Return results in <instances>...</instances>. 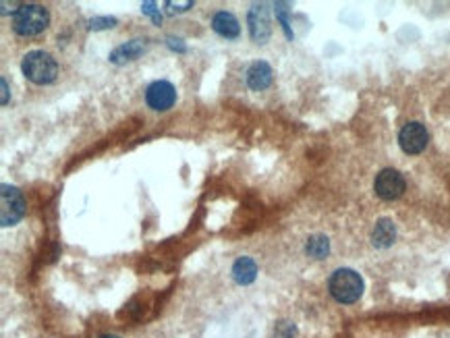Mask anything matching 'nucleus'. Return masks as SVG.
Returning a JSON list of instances; mask_svg holds the SVG:
<instances>
[{
    "instance_id": "9b49d317",
    "label": "nucleus",
    "mask_w": 450,
    "mask_h": 338,
    "mask_svg": "<svg viewBox=\"0 0 450 338\" xmlns=\"http://www.w3.org/2000/svg\"><path fill=\"white\" fill-rule=\"evenodd\" d=\"M212 29L226 40H237L241 35V26H238L237 17L233 13H226V11H220V13L214 15Z\"/></svg>"
},
{
    "instance_id": "39448f33",
    "label": "nucleus",
    "mask_w": 450,
    "mask_h": 338,
    "mask_svg": "<svg viewBox=\"0 0 450 338\" xmlns=\"http://www.w3.org/2000/svg\"><path fill=\"white\" fill-rule=\"evenodd\" d=\"M405 187H407L405 176L395 169L380 170V174L375 176V183H373L375 196L380 199H386V201L400 198L405 193Z\"/></svg>"
},
{
    "instance_id": "1a4fd4ad",
    "label": "nucleus",
    "mask_w": 450,
    "mask_h": 338,
    "mask_svg": "<svg viewBox=\"0 0 450 338\" xmlns=\"http://www.w3.org/2000/svg\"><path fill=\"white\" fill-rule=\"evenodd\" d=\"M272 77H274V71H272V67H270L265 60H256V62L247 69V85H249L253 91H262L265 87H270Z\"/></svg>"
},
{
    "instance_id": "f3484780",
    "label": "nucleus",
    "mask_w": 450,
    "mask_h": 338,
    "mask_svg": "<svg viewBox=\"0 0 450 338\" xmlns=\"http://www.w3.org/2000/svg\"><path fill=\"white\" fill-rule=\"evenodd\" d=\"M116 26V19L114 17H94L87 21V28L94 29V31H100V29H108Z\"/></svg>"
},
{
    "instance_id": "9d476101",
    "label": "nucleus",
    "mask_w": 450,
    "mask_h": 338,
    "mask_svg": "<svg viewBox=\"0 0 450 338\" xmlns=\"http://www.w3.org/2000/svg\"><path fill=\"white\" fill-rule=\"evenodd\" d=\"M395 241H397V225H395L390 218H380L378 225L373 226L371 243H373L378 249H386V247H390Z\"/></svg>"
},
{
    "instance_id": "f03ea898",
    "label": "nucleus",
    "mask_w": 450,
    "mask_h": 338,
    "mask_svg": "<svg viewBox=\"0 0 450 338\" xmlns=\"http://www.w3.org/2000/svg\"><path fill=\"white\" fill-rule=\"evenodd\" d=\"M21 71L31 84L48 85L53 84L58 75V64L53 55L44 50H31L21 60Z\"/></svg>"
},
{
    "instance_id": "7ed1b4c3",
    "label": "nucleus",
    "mask_w": 450,
    "mask_h": 338,
    "mask_svg": "<svg viewBox=\"0 0 450 338\" xmlns=\"http://www.w3.org/2000/svg\"><path fill=\"white\" fill-rule=\"evenodd\" d=\"M48 23H50L48 9L42 4H33V2L21 4V9L13 15V29L17 35H23V38L46 31Z\"/></svg>"
},
{
    "instance_id": "aec40b11",
    "label": "nucleus",
    "mask_w": 450,
    "mask_h": 338,
    "mask_svg": "<svg viewBox=\"0 0 450 338\" xmlns=\"http://www.w3.org/2000/svg\"><path fill=\"white\" fill-rule=\"evenodd\" d=\"M166 44H168V48H172V50H179V52H185L187 46L183 44V40H175V38H168L166 40Z\"/></svg>"
},
{
    "instance_id": "f257e3e1",
    "label": "nucleus",
    "mask_w": 450,
    "mask_h": 338,
    "mask_svg": "<svg viewBox=\"0 0 450 338\" xmlns=\"http://www.w3.org/2000/svg\"><path fill=\"white\" fill-rule=\"evenodd\" d=\"M328 291L339 303L351 305L361 299V295L366 291V282L359 272H355L351 268H339L328 281Z\"/></svg>"
},
{
    "instance_id": "6ab92c4d",
    "label": "nucleus",
    "mask_w": 450,
    "mask_h": 338,
    "mask_svg": "<svg viewBox=\"0 0 450 338\" xmlns=\"http://www.w3.org/2000/svg\"><path fill=\"white\" fill-rule=\"evenodd\" d=\"M141 11H143L148 17H152V21H154L156 26L162 23V15H160V11L156 9V2H143V4H141Z\"/></svg>"
},
{
    "instance_id": "ddd939ff",
    "label": "nucleus",
    "mask_w": 450,
    "mask_h": 338,
    "mask_svg": "<svg viewBox=\"0 0 450 338\" xmlns=\"http://www.w3.org/2000/svg\"><path fill=\"white\" fill-rule=\"evenodd\" d=\"M233 278L241 286H247L258 278V264L251 257H238L233 266Z\"/></svg>"
},
{
    "instance_id": "f8f14e48",
    "label": "nucleus",
    "mask_w": 450,
    "mask_h": 338,
    "mask_svg": "<svg viewBox=\"0 0 450 338\" xmlns=\"http://www.w3.org/2000/svg\"><path fill=\"white\" fill-rule=\"evenodd\" d=\"M146 52V40L137 38V40H131V42H125L121 44L119 48H114L110 52V62L114 64H123V62H129V60H135Z\"/></svg>"
},
{
    "instance_id": "423d86ee",
    "label": "nucleus",
    "mask_w": 450,
    "mask_h": 338,
    "mask_svg": "<svg viewBox=\"0 0 450 338\" xmlns=\"http://www.w3.org/2000/svg\"><path fill=\"white\" fill-rule=\"evenodd\" d=\"M177 102V89L170 81H154V84L148 85L146 89V104L156 111V113H164V111H170Z\"/></svg>"
},
{
    "instance_id": "6e6552de",
    "label": "nucleus",
    "mask_w": 450,
    "mask_h": 338,
    "mask_svg": "<svg viewBox=\"0 0 450 338\" xmlns=\"http://www.w3.org/2000/svg\"><path fill=\"white\" fill-rule=\"evenodd\" d=\"M247 26H249V35L256 44H265L270 40L272 28H270V17H268V4L260 2L249 9Z\"/></svg>"
},
{
    "instance_id": "20e7f679",
    "label": "nucleus",
    "mask_w": 450,
    "mask_h": 338,
    "mask_svg": "<svg viewBox=\"0 0 450 338\" xmlns=\"http://www.w3.org/2000/svg\"><path fill=\"white\" fill-rule=\"evenodd\" d=\"M26 216V199L23 193L9 183L0 185V225L15 226Z\"/></svg>"
},
{
    "instance_id": "412c9836",
    "label": "nucleus",
    "mask_w": 450,
    "mask_h": 338,
    "mask_svg": "<svg viewBox=\"0 0 450 338\" xmlns=\"http://www.w3.org/2000/svg\"><path fill=\"white\" fill-rule=\"evenodd\" d=\"M0 87H2V106L9 104V84L6 79H0Z\"/></svg>"
},
{
    "instance_id": "0eeeda50",
    "label": "nucleus",
    "mask_w": 450,
    "mask_h": 338,
    "mask_svg": "<svg viewBox=\"0 0 450 338\" xmlns=\"http://www.w3.org/2000/svg\"><path fill=\"white\" fill-rule=\"evenodd\" d=\"M427 141H429V133L422 123H407L398 135V143H400L402 152L411 154V156L422 154L427 147Z\"/></svg>"
},
{
    "instance_id": "dca6fc26",
    "label": "nucleus",
    "mask_w": 450,
    "mask_h": 338,
    "mask_svg": "<svg viewBox=\"0 0 450 338\" xmlns=\"http://www.w3.org/2000/svg\"><path fill=\"white\" fill-rule=\"evenodd\" d=\"M297 337V326L292 322H278L274 328V338H295Z\"/></svg>"
},
{
    "instance_id": "4468645a",
    "label": "nucleus",
    "mask_w": 450,
    "mask_h": 338,
    "mask_svg": "<svg viewBox=\"0 0 450 338\" xmlns=\"http://www.w3.org/2000/svg\"><path fill=\"white\" fill-rule=\"evenodd\" d=\"M305 252L309 257L314 259H324L326 255L330 254V241L326 235H314L307 239V245H305Z\"/></svg>"
},
{
    "instance_id": "a211bd4d",
    "label": "nucleus",
    "mask_w": 450,
    "mask_h": 338,
    "mask_svg": "<svg viewBox=\"0 0 450 338\" xmlns=\"http://www.w3.org/2000/svg\"><path fill=\"white\" fill-rule=\"evenodd\" d=\"M193 0H185V2H172V0H168V2H164V6H166V13L168 15H177V13H185L189 9H193Z\"/></svg>"
},
{
    "instance_id": "4be33fe9",
    "label": "nucleus",
    "mask_w": 450,
    "mask_h": 338,
    "mask_svg": "<svg viewBox=\"0 0 450 338\" xmlns=\"http://www.w3.org/2000/svg\"><path fill=\"white\" fill-rule=\"evenodd\" d=\"M100 338H121V337H114V334H106V337H100Z\"/></svg>"
},
{
    "instance_id": "2eb2a0df",
    "label": "nucleus",
    "mask_w": 450,
    "mask_h": 338,
    "mask_svg": "<svg viewBox=\"0 0 450 338\" xmlns=\"http://www.w3.org/2000/svg\"><path fill=\"white\" fill-rule=\"evenodd\" d=\"M274 11H276V17H278V21H280L282 29H285L287 38L292 40L291 23H289V4H287V2H276V4H274Z\"/></svg>"
}]
</instances>
